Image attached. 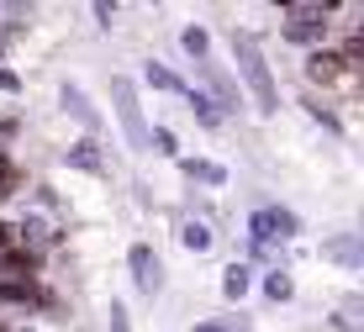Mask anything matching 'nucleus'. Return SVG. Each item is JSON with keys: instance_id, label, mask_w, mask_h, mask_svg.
Returning <instances> with one entry per match:
<instances>
[{"instance_id": "obj_1", "label": "nucleus", "mask_w": 364, "mask_h": 332, "mask_svg": "<svg viewBox=\"0 0 364 332\" xmlns=\"http://www.w3.org/2000/svg\"><path fill=\"white\" fill-rule=\"evenodd\" d=\"M232 53H237V69H243V80L254 85V95H259V111H274V106H280V95H274V80H269L264 58H259L254 37L237 32V37H232Z\"/></svg>"}, {"instance_id": "obj_2", "label": "nucleus", "mask_w": 364, "mask_h": 332, "mask_svg": "<svg viewBox=\"0 0 364 332\" xmlns=\"http://www.w3.org/2000/svg\"><path fill=\"white\" fill-rule=\"evenodd\" d=\"M111 100H117V117H122V127H127V143H132V148H148V143H154V137H148V127H143V111H137L132 80H111Z\"/></svg>"}, {"instance_id": "obj_3", "label": "nucleus", "mask_w": 364, "mask_h": 332, "mask_svg": "<svg viewBox=\"0 0 364 332\" xmlns=\"http://www.w3.org/2000/svg\"><path fill=\"white\" fill-rule=\"evenodd\" d=\"M291 232H296V216L291 211H274V206L269 211H254V237L269 242V237H291Z\"/></svg>"}, {"instance_id": "obj_4", "label": "nucleus", "mask_w": 364, "mask_h": 332, "mask_svg": "<svg viewBox=\"0 0 364 332\" xmlns=\"http://www.w3.org/2000/svg\"><path fill=\"white\" fill-rule=\"evenodd\" d=\"M291 37H317L322 32V6H291Z\"/></svg>"}, {"instance_id": "obj_5", "label": "nucleus", "mask_w": 364, "mask_h": 332, "mask_svg": "<svg viewBox=\"0 0 364 332\" xmlns=\"http://www.w3.org/2000/svg\"><path fill=\"white\" fill-rule=\"evenodd\" d=\"M132 274H137V285H143V290H159V259H154V248H143V242L132 248Z\"/></svg>"}, {"instance_id": "obj_6", "label": "nucleus", "mask_w": 364, "mask_h": 332, "mask_svg": "<svg viewBox=\"0 0 364 332\" xmlns=\"http://www.w3.org/2000/svg\"><path fill=\"white\" fill-rule=\"evenodd\" d=\"M306 74L328 85V80H338V74H343V58H338V53H311V58H306Z\"/></svg>"}, {"instance_id": "obj_7", "label": "nucleus", "mask_w": 364, "mask_h": 332, "mask_svg": "<svg viewBox=\"0 0 364 332\" xmlns=\"http://www.w3.org/2000/svg\"><path fill=\"white\" fill-rule=\"evenodd\" d=\"M64 106H69V111H74V117H80L85 127H95V111H90V106H85V95H80V90H74V85H69V90H64Z\"/></svg>"}, {"instance_id": "obj_8", "label": "nucleus", "mask_w": 364, "mask_h": 332, "mask_svg": "<svg viewBox=\"0 0 364 332\" xmlns=\"http://www.w3.org/2000/svg\"><path fill=\"white\" fill-rule=\"evenodd\" d=\"M180 237H185V248H196V253H200V248H211V232H206L200 222H191V227H185Z\"/></svg>"}, {"instance_id": "obj_9", "label": "nucleus", "mask_w": 364, "mask_h": 332, "mask_svg": "<svg viewBox=\"0 0 364 332\" xmlns=\"http://www.w3.org/2000/svg\"><path fill=\"white\" fill-rule=\"evenodd\" d=\"M222 290H228V296L237 301V296L248 290V269H228V279H222Z\"/></svg>"}, {"instance_id": "obj_10", "label": "nucleus", "mask_w": 364, "mask_h": 332, "mask_svg": "<svg viewBox=\"0 0 364 332\" xmlns=\"http://www.w3.org/2000/svg\"><path fill=\"white\" fill-rule=\"evenodd\" d=\"M0 296H6V301H32V285H27V279H6Z\"/></svg>"}, {"instance_id": "obj_11", "label": "nucleus", "mask_w": 364, "mask_h": 332, "mask_svg": "<svg viewBox=\"0 0 364 332\" xmlns=\"http://www.w3.org/2000/svg\"><path fill=\"white\" fill-rule=\"evenodd\" d=\"M11 185H16V169H11V164L0 159V196H11Z\"/></svg>"}, {"instance_id": "obj_12", "label": "nucleus", "mask_w": 364, "mask_h": 332, "mask_svg": "<svg viewBox=\"0 0 364 332\" xmlns=\"http://www.w3.org/2000/svg\"><path fill=\"white\" fill-rule=\"evenodd\" d=\"M269 296H274V301H285V296H291V279L274 274V279H269Z\"/></svg>"}, {"instance_id": "obj_13", "label": "nucleus", "mask_w": 364, "mask_h": 332, "mask_svg": "<svg viewBox=\"0 0 364 332\" xmlns=\"http://www.w3.org/2000/svg\"><path fill=\"white\" fill-rule=\"evenodd\" d=\"M148 80L164 85V90H180V80H174V74H164V69H148Z\"/></svg>"}, {"instance_id": "obj_14", "label": "nucleus", "mask_w": 364, "mask_h": 332, "mask_svg": "<svg viewBox=\"0 0 364 332\" xmlns=\"http://www.w3.org/2000/svg\"><path fill=\"white\" fill-rule=\"evenodd\" d=\"M185 48H191V53L200 58V53H206V32H185Z\"/></svg>"}, {"instance_id": "obj_15", "label": "nucleus", "mask_w": 364, "mask_h": 332, "mask_svg": "<svg viewBox=\"0 0 364 332\" xmlns=\"http://www.w3.org/2000/svg\"><path fill=\"white\" fill-rule=\"evenodd\" d=\"M191 174H200V180H222V169H217V164H191Z\"/></svg>"}, {"instance_id": "obj_16", "label": "nucleus", "mask_w": 364, "mask_h": 332, "mask_svg": "<svg viewBox=\"0 0 364 332\" xmlns=\"http://www.w3.org/2000/svg\"><path fill=\"white\" fill-rule=\"evenodd\" d=\"M111 332H127V311H122V306L111 311Z\"/></svg>"}, {"instance_id": "obj_17", "label": "nucleus", "mask_w": 364, "mask_h": 332, "mask_svg": "<svg viewBox=\"0 0 364 332\" xmlns=\"http://www.w3.org/2000/svg\"><path fill=\"white\" fill-rule=\"evenodd\" d=\"M6 242H11V227H6V222H0V248H6Z\"/></svg>"}, {"instance_id": "obj_18", "label": "nucleus", "mask_w": 364, "mask_h": 332, "mask_svg": "<svg viewBox=\"0 0 364 332\" xmlns=\"http://www.w3.org/2000/svg\"><path fill=\"white\" fill-rule=\"evenodd\" d=\"M196 332H222V327H196Z\"/></svg>"}]
</instances>
